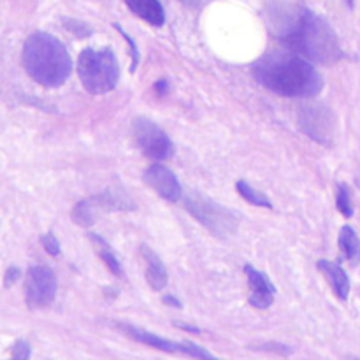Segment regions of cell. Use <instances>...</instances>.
Returning a JSON list of instances; mask_svg holds the SVG:
<instances>
[{"label":"cell","mask_w":360,"mask_h":360,"mask_svg":"<svg viewBox=\"0 0 360 360\" xmlns=\"http://www.w3.org/2000/svg\"><path fill=\"white\" fill-rule=\"evenodd\" d=\"M246 278H248L250 288H252V295H250V304L253 308L266 309L273 304L274 294H276V287L271 283L269 278L253 266H245Z\"/></svg>","instance_id":"8fae6325"},{"label":"cell","mask_w":360,"mask_h":360,"mask_svg":"<svg viewBox=\"0 0 360 360\" xmlns=\"http://www.w3.org/2000/svg\"><path fill=\"white\" fill-rule=\"evenodd\" d=\"M132 136L137 146L153 160H167L174 155V144L167 134L146 118H136L132 123Z\"/></svg>","instance_id":"8992f818"},{"label":"cell","mask_w":360,"mask_h":360,"mask_svg":"<svg viewBox=\"0 0 360 360\" xmlns=\"http://www.w3.org/2000/svg\"><path fill=\"white\" fill-rule=\"evenodd\" d=\"M77 74L84 90L104 95L115 90L120 79V63L111 49H83L77 58Z\"/></svg>","instance_id":"277c9868"},{"label":"cell","mask_w":360,"mask_h":360,"mask_svg":"<svg viewBox=\"0 0 360 360\" xmlns=\"http://www.w3.org/2000/svg\"><path fill=\"white\" fill-rule=\"evenodd\" d=\"M336 204H338V210L343 213L345 218L354 217V206H352L350 190H348V186L345 185V183H340V185H338Z\"/></svg>","instance_id":"d6986e66"},{"label":"cell","mask_w":360,"mask_h":360,"mask_svg":"<svg viewBox=\"0 0 360 360\" xmlns=\"http://www.w3.org/2000/svg\"><path fill=\"white\" fill-rule=\"evenodd\" d=\"M340 246L343 255L350 260L354 266H357L360 262V239L357 232L350 227V225H345L340 232Z\"/></svg>","instance_id":"9a60e30c"},{"label":"cell","mask_w":360,"mask_h":360,"mask_svg":"<svg viewBox=\"0 0 360 360\" xmlns=\"http://www.w3.org/2000/svg\"><path fill=\"white\" fill-rule=\"evenodd\" d=\"M141 253H143L144 260H146L148 264L146 280L148 283H150V287L157 292L164 290L165 285H167V271H165L164 262H162L160 257H158L155 252H151L148 246H143Z\"/></svg>","instance_id":"5bb4252c"},{"label":"cell","mask_w":360,"mask_h":360,"mask_svg":"<svg viewBox=\"0 0 360 360\" xmlns=\"http://www.w3.org/2000/svg\"><path fill=\"white\" fill-rule=\"evenodd\" d=\"M301 127L309 137L320 144H330L333 137V118L323 105H304L299 115Z\"/></svg>","instance_id":"9c48e42d"},{"label":"cell","mask_w":360,"mask_h":360,"mask_svg":"<svg viewBox=\"0 0 360 360\" xmlns=\"http://www.w3.org/2000/svg\"><path fill=\"white\" fill-rule=\"evenodd\" d=\"M236 188H238L239 195L245 197L246 200H248L250 204H253V206H259V207H273V202H271L269 199H267L266 195H264L262 192H259L257 188H253L252 185H248L246 181H238V185H236Z\"/></svg>","instance_id":"ac0fdd59"},{"label":"cell","mask_w":360,"mask_h":360,"mask_svg":"<svg viewBox=\"0 0 360 360\" xmlns=\"http://www.w3.org/2000/svg\"><path fill=\"white\" fill-rule=\"evenodd\" d=\"M125 4L137 18L144 20L146 23L153 25V27L164 25L165 13L160 0H125Z\"/></svg>","instance_id":"4fadbf2b"},{"label":"cell","mask_w":360,"mask_h":360,"mask_svg":"<svg viewBox=\"0 0 360 360\" xmlns=\"http://www.w3.org/2000/svg\"><path fill=\"white\" fill-rule=\"evenodd\" d=\"M276 25L283 28L280 32V41L304 58L327 65L343 58L336 32L323 18L309 9L295 7L276 20Z\"/></svg>","instance_id":"6da1fadb"},{"label":"cell","mask_w":360,"mask_h":360,"mask_svg":"<svg viewBox=\"0 0 360 360\" xmlns=\"http://www.w3.org/2000/svg\"><path fill=\"white\" fill-rule=\"evenodd\" d=\"M155 90L158 91V94H167V90H169V83L165 79H158L157 83H155Z\"/></svg>","instance_id":"d4e9b609"},{"label":"cell","mask_w":360,"mask_h":360,"mask_svg":"<svg viewBox=\"0 0 360 360\" xmlns=\"http://www.w3.org/2000/svg\"><path fill=\"white\" fill-rule=\"evenodd\" d=\"M30 355H32L30 345L23 340L16 341V345H14V348H13V357L16 360H27V359H30Z\"/></svg>","instance_id":"44dd1931"},{"label":"cell","mask_w":360,"mask_h":360,"mask_svg":"<svg viewBox=\"0 0 360 360\" xmlns=\"http://www.w3.org/2000/svg\"><path fill=\"white\" fill-rule=\"evenodd\" d=\"M253 76L267 90L283 97H313L323 88L319 70L295 51L266 53L253 63Z\"/></svg>","instance_id":"7a4b0ae2"},{"label":"cell","mask_w":360,"mask_h":360,"mask_svg":"<svg viewBox=\"0 0 360 360\" xmlns=\"http://www.w3.org/2000/svg\"><path fill=\"white\" fill-rule=\"evenodd\" d=\"M176 326L179 327V329H185V330H190V333H199V329H195V327H190V326H185V323H176Z\"/></svg>","instance_id":"484cf974"},{"label":"cell","mask_w":360,"mask_h":360,"mask_svg":"<svg viewBox=\"0 0 360 360\" xmlns=\"http://www.w3.org/2000/svg\"><path fill=\"white\" fill-rule=\"evenodd\" d=\"M65 27L69 28L70 32H74V34H76V35H79V37H84V35H90L91 34L90 28H88L84 23H81V21L70 20V21H67Z\"/></svg>","instance_id":"603a6c76"},{"label":"cell","mask_w":360,"mask_h":360,"mask_svg":"<svg viewBox=\"0 0 360 360\" xmlns=\"http://www.w3.org/2000/svg\"><path fill=\"white\" fill-rule=\"evenodd\" d=\"M164 301H165V302H171V304H172V306H176V308H181V304H179V302L176 301L174 297H165Z\"/></svg>","instance_id":"83f0119b"},{"label":"cell","mask_w":360,"mask_h":360,"mask_svg":"<svg viewBox=\"0 0 360 360\" xmlns=\"http://www.w3.org/2000/svg\"><path fill=\"white\" fill-rule=\"evenodd\" d=\"M144 181L169 202H178L183 195V188L179 185L178 178L171 169H167L162 164H153L144 172Z\"/></svg>","instance_id":"30bf717a"},{"label":"cell","mask_w":360,"mask_h":360,"mask_svg":"<svg viewBox=\"0 0 360 360\" xmlns=\"http://www.w3.org/2000/svg\"><path fill=\"white\" fill-rule=\"evenodd\" d=\"M185 207L197 221L210 232L220 238H227L238 227V218L232 211L225 210L220 204L213 202L200 192H188L185 195Z\"/></svg>","instance_id":"5b68a950"},{"label":"cell","mask_w":360,"mask_h":360,"mask_svg":"<svg viewBox=\"0 0 360 360\" xmlns=\"http://www.w3.org/2000/svg\"><path fill=\"white\" fill-rule=\"evenodd\" d=\"M319 269L326 274L327 281H329L330 287H333L334 294H336L341 301H347L348 294H350V280H348L343 267L336 262H330V260H319Z\"/></svg>","instance_id":"7c38bea8"},{"label":"cell","mask_w":360,"mask_h":360,"mask_svg":"<svg viewBox=\"0 0 360 360\" xmlns=\"http://www.w3.org/2000/svg\"><path fill=\"white\" fill-rule=\"evenodd\" d=\"M347 4H348V7H350V9L354 7V0H347Z\"/></svg>","instance_id":"f1b7e54d"},{"label":"cell","mask_w":360,"mask_h":360,"mask_svg":"<svg viewBox=\"0 0 360 360\" xmlns=\"http://www.w3.org/2000/svg\"><path fill=\"white\" fill-rule=\"evenodd\" d=\"M118 327L123 330V334H127L132 340L148 345L151 348H157V350L167 352V354H179L195 359H214L213 354H210V352H206L204 348L197 347L193 343H176V341H169L165 338L155 336L153 333H148V330L137 329V327L132 326H125V323H120Z\"/></svg>","instance_id":"ba28073f"},{"label":"cell","mask_w":360,"mask_h":360,"mask_svg":"<svg viewBox=\"0 0 360 360\" xmlns=\"http://www.w3.org/2000/svg\"><path fill=\"white\" fill-rule=\"evenodd\" d=\"M41 243H42V246H44L46 252H48L49 255H53V257L60 255V243L56 241V238L51 234V232H48V234L42 236Z\"/></svg>","instance_id":"ffe728a7"},{"label":"cell","mask_w":360,"mask_h":360,"mask_svg":"<svg viewBox=\"0 0 360 360\" xmlns=\"http://www.w3.org/2000/svg\"><path fill=\"white\" fill-rule=\"evenodd\" d=\"M181 2H185L186 6H190V7H197L202 4V0H181Z\"/></svg>","instance_id":"4316f807"},{"label":"cell","mask_w":360,"mask_h":360,"mask_svg":"<svg viewBox=\"0 0 360 360\" xmlns=\"http://www.w3.org/2000/svg\"><path fill=\"white\" fill-rule=\"evenodd\" d=\"M21 58L28 76L46 88L62 86L72 72L65 44L46 32H35L25 41Z\"/></svg>","instance_id":"3957f363"},{"label":"cell","mask_w":360,"mask_h":360,"mask_svg":"<svg viewBox=\"0 0 360 360\" xmlns=\"http://www.w3.org/2000/svg\"><path fill=\"white\" fill-rule=\"evenodd\" d=\"M95 217H97V207L94 206L91 199L81 200L74 206L72 220L81 227H90L91 224H95Z\"/></svg>","instance_id":"e0dca14e"},{"label":"cell","mask_w":360,"mask_h":360,"mask_svg":"<svg viewBox=\"0 0 360 360\" xmlns=\"http://www.w3.org/2000/svg\"><path fill=\"white\" fill-rule=\"evenodd\" d=\"M20 269L18 267H9V269L6 271V276H4V285H6L7 288L11 287L13 283H16L18 278H20Z\"/></svg>","instance_id":"cb8c5ba5"},{"label":"cell","mask_w":360,"mask_h":360,"mask_svg":"<svg viewBox=\"0 0 360 360\" xmlns=\"http://www.w3.org/2000/svg\"><path fill=\"white\" fill-rule=\"evenodd\" d=\"M90 239H91V243H94L95 250H97L98 257L104 260V264L109 267V271H111L112 274H116V276L122 278L123 276L122 264H120L118 257L115 255V252H112L111 246H109L108 243H105L104 239H102L101 236H97V234H90Z\"/></svg>","instance_id":"2e32d148"},{"label":"cell","mask_w":360,"mask_h":360,"mask_svg":"<svg viewBox=\"0 0 360 360\" xmlns=\"http://www.w3.org/2000/svg\"><path fill=\"white\" fill-rule=\"evenodd\" d=\"M115 27L118 28V32L123 35V37H125V41L130 44V49H132V67H130V70H132V72H134V70H136V67H137V62H139V53H137L136 42L132 41V37H130V35L127 34V32L122 30V27H120V25H115Z\"/></svg>","instance_id":"7402d4cb"},{"label":"cell","mask_w":360,"mask_h":360,"mask_svg":"<svg viewBox=\"0 0 360 360\" xmlns=\"http://www.w3.org/2000/svg\"><path fill=\"white\" fill-rule=\"evenodd\" d=\"M56 276L48 266H34L25 278V301L28 308H46L56 295Z\"/></svg>","instance_id":"52a82bcc"}]
</instances>
